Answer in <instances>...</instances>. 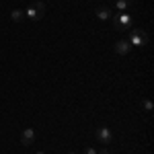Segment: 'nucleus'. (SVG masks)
Listing matches in <instances>:
<instances>
[{
  "label": "nucleus",
  "mask_w": 154,
  "mask_h": 154,
  "mask_svg": "<svg viewBox=\"0 0 154 154\" xmlns=\"http://www.w3.org/2000/svg\"><path fill=\"white\" fill-rule=\"evenodd\" d=\"M33 142H35V131H33V128H27V130L21 134V144H25V146H31Z\"/></svg>",
  "instance_id": "5"
},
{
  "label": "nucleus",
  "mask_w": 154,
  "mask_h": 154,
  "mask_svg": "<svg viewBox=\"0 0 154 154\" xmlns=\"http://www.w3.org/2000/svg\"><path fill=\"white\" fill-rule=\"evenodd\" d=\"M130 49H131V45H130V41H128V39H119L117 43H115V51H117L119 56L130 54Z\"/></svg>",
  "instance_id": "6"
},
{
  "label": "nucleus",
  "mask_w": 154,
  "mask_h": 154,
  "mask_svg": "<svg viewBox=\"0 0 154 154\" xmlns=\"http://www.w3.org/2000/svg\"><path fill=\"white\" fill-rule=\"evenodd\" d=\"M111 138H113V134H111L109 128L103 125V128H99V130H97V140H99L101 144H109V142H111Z\"/></svg>",
  "instance_id": "4"
},
{
  "label": "nucleus",
  "mask_w": 154,
  "mask_h": 154,
  "mask_svg": "<svg viewBox=\"0 0 154 154\" xmlns=\"http://www.w3.org/2000/svg\"><path fill=\"white\" fill-rule=\"evenodd\" d=\"M142 105H144V109H146V111H152V101H148V99H144V103H142Z\"/></svg>",
  "instance_id": "10"
},
{
  "label": "nucleus",
  "mask_w": 154,
  "mask_h": 154,
  "mask_svg": "<svg viewBox=\"0 0 154 154\" xmlns=\"http://www.w3.org/2000/svg\"><path fill=\"white\" fill-rule=\"evenodd\" d=\"M128 41H130V45H140V48H144L148 43V33L144 29H131Z\"/></svg>",
  "instance_id": "1"
},
{
  "label": "nucleus",
  "mask_w": 154,
  "mask_h": 154,
  "mask_svg": "<svg viewBox=\"0 0 154 154\" xmlns=\"http://www.w3.org/2000/svg\"><path fill=\"white\" fill-rule=\"evenodd\" d=\"M131 0H117V8L119 11H128V8H131Z\"/></svg>",
  "instance_id": "9"
},
{
  "label": "nucleus",
  "mask_w": 154,
  "mask_h": 154,
  "mask_svg": "<svg viewBox=\"0 0 154 154\" xmlns=\"http://www.w3.org/2000/svg\"><path fill=\"white\" fill-rule=\"evenodd\" d=\"M97 154H109V150H107V148H103L101 152H97Z\"/></svg>",
  "instance_id": "12"
},
{
  "label": "nucleus",
  "mask_w": 154,
  "mask_h": 154,
  "mask_svg": "<svg viewBox=\"0 0 154 154\" xmlns=\"http://www.w3.org/2000/svg\"><path fill=\"white\" fill-rule=\"evenodd\" d=\"M11 19L14 21V23H21V21L25 19V11H19V8L11 11Z\"/></svg>",
  "instance_id": "8"
},
{
  "label": "nucleus",
  "mask_w": 154,
  "mask_h": 154,
  "mask_svg": "<svg viewBox=\"0 0 154 154\" xmlns=\"http://www.w3.org/2000/svg\"><path fill=\"white\" fill-rule=\"evenodd\" d=\"M115 29H119V31H123V29H131V25H134V19H131V14H128V12H121L119 17H115Z\"/></svg>",
  "instance_id": "3"
},
{
  "label": "nucleus",
  "mask_w": 154,
  "mask_h": 154,
  "mask_svg": "<svg viewBox=\"0 0 154 154\" xmlns=\"http://www.w3.org/2000/svg\"><path fill=\"white\" fill-rule=\"evenodd\" d=\"M95 12H97V17H99L101 21H109V17H111V12H109V8H107V6H99Z\"/></svg>",
  "instance_id": "7"
},
{
  "label": "nucleus",
  "mask_w": 154,
  "mask_h": 154,
  "mask_svg": "<svg viewBox=\"0 0 154 154\" xmlns=\"http://www.w3.org/2000/svg\"><path fill=\"white\" fill-rule=\"evenodd\" d=\"M84 154H97V150H95V148H86V150H84Z\"/></svg>",
  "instance_id": "11"
},
{
  "label": "nucleus",
  "mask_w": 154,
  "mask_h": 154,
  "mask_svg": "<svg viewBox=\"0 0 154 154\" xmlns=\"http://www.w3.org/2000/svg\"><path fill=\"white\" fill-rule=\"evenodd\" d=\"M37 154H45V152H37Z\"/></svg>",
  "instance_id": "13"
},
{
  "label": "nucleus",
  "mask_w": 154,
  "mask_h": 154,
  "mask_svg": "<svg viewBox=\"0 0 154 154\" xmlns=\"http://www.w3.org/2000/svg\"><path fill=\"white\" fill-rule=\"evenodd\" d=\"M43 14H45V4H43V2H35V4H31V6L25 11V17L31 19V21H39Z\"/></svg>",
  "instance_id": "2"
}]
</instances>
